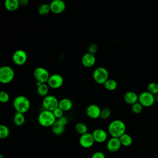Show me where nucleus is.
<instances>
[{"instance_id": "f3484780", "label": "nucleus", "mask_w": 158, "mask_h": 158, "mask_svg": "<svg viewBox=\"0 0 158 158\" xmlns=\"http://www.w3.org/2000/svg\"><path fill=\"white\" fill-rule=\"evenodd\" d=\"M138 96L137 94L133 91H127L123 96L124 101L128 104L133 105L138 102Z\"/></svg>"}, {"instance_id": "58836bf2", "label": "nucleus", "mask_w": 158, "mask_h": 158, "mask_svg": "<svg viewBox=\"0 0 158 158\" xmlns=\"http://www.w3.org/2000/svg\"><path fill=\"white\" fill-rule=\"evenodd\" d=\"M157 141H158V139H157Z\"/></svg>"}, {"instance_id": "20e7f679", "label": "nucleus", "mask_w": 158, "mask_h": 158, "mask_svg": "<svg viewBox=\"0 0 158 158\" xmlns=\"http://www.w3.org/2000/svg\"><path fill=\"white\" fill-rule=\"evenodd\" d=\"M94 80L98 84H103L109 79V72L103 67L96 68L93 73Z\"/></svg>"}, {"instance_id": "f03ea898", "label": "nucleus", "mask_w": 158, "mask_h": 158, "mask_svg": "<svg viewBox=\"0 0 158 158\" xmlns=\"http://www.w3.org/2000/svg\"><path fill=\"white\" fill-rule=\"evenodd\" d=\"M13 106L16 112L25 114L30 108V101L25 96H17L13 101Z\"/></svg>"}, {"instance_id": "cd10ccee", "label": "nucleus", "mask_w": 158, "mask_h": 158, "mask_svg": "<svg viewBox=\"0 0 158 158\" xmlns=\"http://www.w3.org/2000/svg\"><path fill=\"white\" fill-rule=\"evenodd\" d=\"M9 135V128L4 125H0V138L5 139L8 137Z\"/></svg>"}, {"instance_id": "f257e3e1", "label": "nucleus", "mask_w": 158, "mask_h": 158, "mask_svg": "<svg viewBox=\"0 0 158 158\" xmlns=\"http://www.w3.org/2000/svg\"><path fill=\"white\" fill-rule=\"evenodd\" d=\"M126 126L124 122L120 120L112 121L108 127V132L112 137L120 138L125 133Z\"/></svg>"}, {"instance_id": "aec40b11", "label": "nucleus", "mask_w": 158, "mask_h": 158, "mask_svg": "<svg viewBox=\"0 0 158 158\" xmlns=\"http://www.w3.org/2000/svg\"><path fill=\"white\" fill-rule=\"evenodd\" d=\"M52 133L56 135H61L65 131V126L61 125L57 120L51 127Z\"/></svg>"}, {"instance_id": "6e6552de", "label": "nucleus", "mask_w": 158, "mask_h": 158, "mask_svg": "<svg viewBox=\"0 0 158 158\" xmlns=\"http://www.w3.org/2000/svg\"><path fill=\"white\" fill-rule=\"evenodd\" d=\"M138 102L143 107H150L152 106L155 102L154 96L148 91H144L139 95Z\"/></svg>"}, {"instance_id": "e433bc0d", "label": "nucleus", "mask_w": 158, "mask_h": 158, "mask_svg": "<svg viewBox=\"0 0 158 158\" xmlns=\"http://www.w3.org/2000/svg\"><path fill=\"white\" fill-rule=\"evenodd\" d=\"M154 99H155V101H158V93L154 95Z\"/></svg>"}, {"instance_id": "393cba45", "label": "nucleus", "mask_w": 158, "mask_h": 158, "mask_svg": "<svg viewBox=\"0 0 158 158\" xmlns=\"http://www.w3.org/2000/svg\"><path fill=\"white\" fill-rule=\"evenodd\" d=\"M75 130L76 132L80 135H84L86 133H88V127L87 126L81 122L77 123L75 126Z\"/></svg>"}, {"instance_id": "a878e982", "label": "nucleus", "mask_w": 158, "mask_h": 158, "mask_svg": "<svg viewBox=\"0 0 158 158\" xmlns=\"http://www.w3.org/2000/svg\"><path fill=\"white\" fill-rule=\"evenodd\" d=\"M51 11L49 4H42L38 7V12L41 15H46Z\"/></svg>"}, {"instance_id": "72a5a7b5", "label": "nucleus", "mask_w": 158, "mask_h": 158, "mask_svg": "<svg viewBox=\"0 0 158 158\" xmlns=\"http://www.w3.org/2000/svg\"><path fill=\"white\" fill-rule=\"evenodd\" d=\"M91 158H106V156L104 152L101 151L95 152L91 156Z\"/></svg>"}, {"instance_id": "9d476101", "label": "nucleus", "mask_w": 158, "mask_h": 158, "mask_svg": "<svg viewBox=\"0 0 158 158\" xmlns=\"http://www.w3.org/2000/svg\"><path fill=\"white\" fill-rule=\"evenodd\" d=\"M48 85L53 89H57L60 88L64 83V79L62 77L57 73H54L50 75L48 81Z\"/></svg>"}, {"instance_id": "1a4fd4ad", "label": "nucleus", "mask_w": 158, "mask_h": 158, "mask_svg": "<svg viewBox=\"0 0 158 158\" xmlns=\"http://www.w3.org/2000/svg\"><path fill=\"white\" fill-rule=\"evenodd\" d=\"M27 60V54L22 49L15 51L12 55V61L17 65H22L25 64Z\"/></svg>"}, {"instance_id": "ddd939ff", "label": "nucleus", "mask_w": 158, "mask_h": 158, "mask_svg": "<svg viewBox=\"0 0 158 158\" xmlns=\"http://www.w3.org/2000/svg\"><path fill=\"white\" fill-rule=\"evenodd\" d=\"M101 111V109H100V107L98 105L94 104H91L89 105L86 109V115L89 118L93 119H96L100 117Z\"/></svg>"}, {"instance_id": "5701e85b", "label": "nucleus", "mask_w": 158, "mask_h": 158, "mask_svg": "<svg viewBox=\"0 0 158 158\" xmlns=\"http://www.w3.org/2000/svg\"><path fill=\"white\" fill-rule=\"evenodd\" d=\"M49 91V86L46 83H42L37 87V93L41 96H46Z\"/></svg>"}, {"instance_id": "c85d7f7f", "label": "nucleus", "mask_w": 158, "mask_h": 158, "mask_svg": "<svg viewBox=\"0 0 158 158\" xmlns=\"http://www.w3.org/2000/svg\"><path fill=\"white\" fill-rule=\"evenodd\" d=\"M143 106L139 102H137L131 105V110L135 114H140L143 111Z\"/></svg>"}, {"instance_id": "a211bd4d", "label": "nucleus", "mask_w": 158, "mask_h": 158, "mask_svg": "<svg viewBox=\"0 0 158 158\" xmlns=\"http://www.w3.org/2000/svg\"><path fill=\"white\" fill-rule=\"evenodd\" d=\"M6 9L10 12L15 11L20 6L19 1L18 0H6L4 2Z\"/></svg>"}, {"instance_id": "b1692460", "label": "nucleus", "mask_w": 158, "mask_h": 158, "mask_svg": "<svg viewBox=\"0 0 158 158\" xmlns=\"http://www.w3.org/2000/svg\"><path fill=\"white\" fill-rule=\"evenodd\" d=\"M104 86L108 91H114L117 87V83L114 79H108L104 83Z\"/></svg>"}, {"instance_id": "f704fd0d", "label": "nucleus", "mask_w": 158, "mask_h": 158, "mask_svg": "<svg viewBox=\"0 0 158 158\" xmlns=\"http://www.w3.org/2000/svg\"><path fill=\"white\" fill-rule=\"evenodd\" d=\"M58 122H59L61 125H64V126H65L68 122V120H67V118L65 116H62V117L59 118L57 120Z\"/></svg>"}, {"instance_id": "4468645a", "label": "nucleus", "mask_w": 158, "mask_h": 158, "mask_svg": "<svg viewBox=\"0 0 158 158\" xmlns=\"http://www.w3.org/2000/svg\"><path fill=\"white\" fill-rule=\"evenodd\" d=\"M121 146L122 144L119 138L114 137H112L111 138H110L107 142L106 144L107 150L111 152H115L118 151L120 149Z\"/></svg>"}, {"instance_id": "6ab92c4d", "label": "nucleus", "mask_w": 158, "mask_h": 158, "mask_svg": "<svg viewBox=\"0 0 158 158\" xmlns=\"http://www.w3.org/2000/svg\"><path fill=\"white\" fill-rule=\"evenodd\" d=\"M72 102L69 98H63L60 99L59 102V107L64 112L70 110L72 109Z\"/></svg>"}, {"instance_id": "2f4dec72", "label": "nucleus", "mask_w": 158, "mask_h": 158, "mask_svg": "<svg viewBox=\"0 0 158 158\" xmlns=\"http://www.w3.org/2000/svg\"><path fill=\"white\" fill-rule=\"evenodd\" d=\"M52 113H53V114L54 115L55 117H56V118H58V119H59V118L62 117V116H64V115H63L64 111H63L62 109H60L59 107H57V108L54 111H52Z\"/></svg>"}, {"instance_id": "7ed1b4c3", "label": "nucleus", "mask_w": 158, "mask_h": 158, "mask_svg": "<svg viewBox=\"0 0 158 158\" xmlns=\"http://www.w3.org/2000/svg\"><path fill=\"white\" fill-rule=\"evenodd\" d=\"M56 118L53 114L52 112L44 110L40 112L38 115V120L39 123L44 127H52L56 122Z\"/></svg>"}, {"instance_id": "4be33fe9", "label": "nucleus", "mask_w": 158, "mask_h": 158, "mask_svg": "<svg viewBox=\"0 0 158 158\" xmlns=\"http://www.w3.org/2000/svg\"><path fill=\"white\" fill-rule=\"evenodd\" d=\"M25 122V118L23 114L16 112L14 116V123L17 126H22Z\"/></svg>"}, {"instance_id": "9b49d317", "label": "nucleus", "mask_w": 158, "mask_h": 158, "mask_svg": "<svg viewBox=\"0 0 158 158\" xmlns=\"http://www.w3.org/2000/svg\"><path fill=\"white\" fill-rule=\"evenodd\" d=\"M95 141L92 133H86L80 136L79 138V143L80 146L84 148H89L92 147Z\"/></svg>"}, {"instance_id": "f8f14e48", "label": "nucleus", "mask_w": 158, "mask_h": 158, "mask_svg": "<svg viewBox=\"0 0 158 158\" xmlns=\"http://www.w3.org/2000/svg\"><path fill=\"white\" fill-rule=\"evenodd\" d=\"M51 11L54 14H60L63 12L66 7L65 3L62 0H54L50 4Z\"/></svg>"}, {"instance_id": "2eb2a0df", "label": "nucleus", "mask_w": 158, "mask_h": 158, "mask_svg": "<svg viewBox=\"0 0 158 158\" xmlns=\"http://www.w3.org/2000/svg\"><path fill=\"white\" fill-rule=\"evenodd\" d=\"M95 142L102 143L106 141L107 138V133L101 128H96L92 133Z\"/></svg>"}, {"instance_id": "4c0bfd02", "label": "nucleus", "mask_w": 158, "mask_h": 158, "mask_svg": "<svg viewBox=\"0 0 158 158\" xmlns=\"http://www.w3.org/2000/svg\"><path fill=\"white\" fill-rule=\"evenodd\" d=\"M0 158H4L2 155H0Z\"/></svg>"}, {"instance_id": "c756f323", "label": "nucleus", "mask_w": 158, "mask_h": 158, "mask_svg": "<svg viewBox=\"0 0 158 158\" xmlns=\"http://www.w3.org/2000/svg\"><path fill=\"white\" fill-rule=\"evenodd\" d=\"M111 114V111H110V109L108 107H105V108H103L101 111V115H100V117L102 118V119H107L108 118L110 115Z\"/></svg>"}, {"instance_id": "bb28decb", "label": "nucleus", "mask_w": 158, "mask_h": 158, "mask_svg": "<svg viewBox=\"0 0 158 158\" xmlns=\"http://www.w3.org/2000/svg\"><path fill=\"white\" fill-rule=\"evenodd\" d=\"M148 91L153 95L158 93V84L156 82L149 83L148 85Z\"/></svg>"}, {"instance_id": "dca6fc26", "label": "nucleus", "mask_w": 158, "mask_h": 158, "mask_svg": "<svg viewBox=\"0 0 158 158\" xmlns=\"http://www.w3.org/2000/svg\"><path fill=\"white\" fill-rule=\"evenodd\" d=\"M96 57L94 54L87 52L81 58V63L86 67H91L94 65Z\"/></svg>"}, {"instance_id": "473e14b6", "label": "nucleus", "mask_w": 158, "mask_h": 158, "mask_svg": "<svg viewBox=\"0 0 158 158\" xmlns=\"http://www.w3.org/2000/svg\"><path fill=\"white\" fill-rule=\"evenodd\" d=\"M88 52L90 53V54H94L96 52H97V50H98V46L94 44V43H93V44H91L89 47H88Z\"/></svg>"}, {"instance_id": "412c9836", "label": "nucleus", "mask_w": 158, "mask_h": 158, "mask_svg": "<svg viewBox=\"0 0 158 158\" xmlns=\"http://www.w3.org/2000/svg\"><path fill=\"white\" fill-rule=\"evenodd\" d=\"M119 139L120 141L122 146H123L125 147L130 146L132 144V142H133L131 136L127 133H124L123 135H122L119 138Z\"/></svg>"}, {"instance_id": "7c9ffc66", "label": "nucleus", "mask_w": 158, "mask_h": 158, "mask_svg": "<svg viewBox=\"0 0 158 158\" xmlns=\"http://www.w3.org/2000/svg\"><path fill=\"white\" fill-rule=\"evenodd\" d=\"M9 99V94L4 91H1L0 92V101L2 103H6L7 102Z\"/></svg>"}, {"instance_id": "c9c22d12", "label": "nucleus", "mask_w": 158, "mask_h": 158, "mask_svg": "<svg viewBox=\"0 0 158 158\" xmlns=\"http://www.w3.org/2000/svg\"><path fill=\"white\" fill-rule=\"evenodd\" d=\"M19 3H20V6H26L28 4V0H20Z\"/></svg>"}, {"instance_id": "423d86ee", "label": "nucleus", "mask_w": 158, "mask_h": 158, "mask_svg": "<svg viewBox=\"0 0 158 158\" xmlns=\"http://www.w3.org/2000/svg\"><path fill=\"white\" fill-rule=\"evenodd\" d=\"M59 101L55 96L52 95H48L44 97L42 104L44 110L52 112L59 107Z\"/></svg>"}, {"instance_id": "39448f33", "label": "nucleus", "mask_w": 158, "mask_h": 158, "mask_svg": "<svg viewBox=\"0 0 158 158\" xmlns=\"http://www.w3.org/2000/svg\"><path fill=\"white\" fill-rule=\"evenodd\" d=\"M14 71L12 67L5 65L0 69V81L6 84L10 83L14 77Z\"/></svg>"}, {"instance_id": "0eeeda50", "label": "nucleus", "mask_w": 158, "mask_h": 158, "mask_svg": "<svg viewBox=\"0 0 158 158\" xmlns=\"http://www.w3.org/2000/svg\"><path fill=\"white\" fill-rule=\"evenodd\" d=\"M33 75L38 82L46 83L50 77L48 71L44 67H39L36 68L33 72Z\"/></svg>"}]
</instances>
